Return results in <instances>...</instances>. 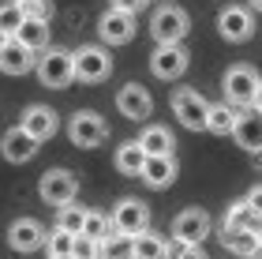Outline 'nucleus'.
<instances>
[{"mask_svg":"<svg viewBox=\"0 0 262 259\" xmlns=\"http://www.w3.org/2000/svg\"><path fill=\"white\" fill-rule=\"evenodd\" d=\"M187 30H191V15H187L180 4H161L150 15V34H154V42H158V45L184 42Z\"/></svg>","mask_w":262,"mask_h":259,"instance_id":"1","label":"nucleus"},{"mask_svg":"<svg viewBox=\"0 0 262 259\" xmlns=\"http://www.w3.org/2000/svg\"><path fill=\"white\" fill-rule=\"evenodd\" d=\"M113 72V56L101 49V45H79L71 53V79L79 83H101Z\"/></svg>","mask_w":262,"mask_h":259,"instance_id":"2","label":"nucleus"},{"mask_svg":"<svg viewBox=\"0 0 262 259\" xmlns=\"http://www.w3.org/2000/svg\"><path fill=\"white\" fill-rule=\"evenodd\" d=\"M34 72H38L41 87L64 90L71 83V53L68 49H56V45H45L41 56H34Z\"/></svg>","mask_w":262,"mask_h":259,"instance_id":"3","label":"nucleus"},{"mask_svg":"<svg viewBox=\"0 0 262 259\" xmlns=\"http://www.w3.org/2000/svg\"><path fill=\"white\" fill-rule=\"evenodd\" d=\"M68 135H71V143L75 147H101L105 139H109V124H105V116L101 113H94V109H79L75 116L68 121Z\"/></svg>","mask_w":262,"mask_h":259,"instance_id":"4","label":"nucleus"},{"mask_svg":"<svg viewBox=\"0 0 262 259\" xmlns=\"http://www.w3.org/2000/svg\"><path fill=\"white\" fill-rule=\"evenodd\" d=\"M255 87H258V72L251 64H232L229 72L221 79V90H225V102L236 105V109H244V105H251L255 98Z\"/></svg>","mask_w":262,"mask_h":259,"instance_id":"5","label":"nucleus"},{"mask_svg":"<svg viewBox=\"0 0 262 259\" xmlns=\"http://www.w3.org/2000/svg\"><path fill=\"white\" fill-rule=\"evenodd\" d=\"M187 64H191V53L184 49V42H172V45H158L150 56V72L165 79V83H172V79H180L187 72Z\"/></svg>","mask_w":262,"mask_h":259,"instance_id":"6","label":"nucleus"},{"mask_svg":"<svg viewBox=\"0 0 262 259\" xmlns=\"http://www.w3.org/2000/svg\"><path fill=\"white\" fill-rule=\"evenodd\" d=\"M206 105L210 102L191 87H180L172 94V113H176V121H180L187 132H202V128H206Z\"/></svg>","mask_w":262,"mask_h":259,"instance_id":"7","label":"nucleus"},{"mask_svg":"<svg viewBox=\"0 0 262 259\" xmlns=\"http://www.w3.org/2000/svg\"><path fill=\"white\" fill-rule=\"evenodd\" d=\"M38 195H41L49 207L71 203V199L79 195L75 173H68V169H45V173H41V184H38Z\"/></svg>","mask_w":262,"mask_h":259,"instance_id":"8","label":"nucleus"},{"mask_svg":"<svg viewBox=\"0 0 262 259\" xmlns=\"http://www.w3.org/2000/svg\"><path fill=\"white\" fill-rule=\"evenodd\" d=\"M109 222H113V229H120V233H127V237H135V233L150 229V207L142 203V199L127 195V199H120V203L113 207Z\"/></svg>","mask_w":262,"mask_h":259,"instance_id":"9","label":"nucleus"},{"mask_svg":"<svg viewBox=\"0 0 262 259\" xmlns=\"http://www.w3.org/2000/svg\"><path fill=\"white\" fill-rule=\"evenodd\" d=\"M217 30H221V38L225 42H247L255 34V11L251 8H240V4H229L217 15Z\"/></svg>","mask_w":262,"mask_h":259,"instance_id":"10","label":"nucleus"},{"mask_svg":"<svg viewBox=\"0 0 262 259\" xmlns=\"http://www.w3.org/2000/svg\"><path fill=\"white\" fill-rule=\"evenodd\" d=\"M142 184L154 188V192H161V188H169L176 176H180V166H176V154H146L142 158Z\"/></svg>","mask_w":262,"mask_h":259,"instance_id":"11","label":"nucleus"},{"mask_svg":"<svg viewBox=\"0 0 262 259\" xmlns=\"http://www.w3.org/2000/svg\"><path fill=\"white\" fill-rule=\"evenodd\" d=\"M98 34H101L105 45H127L135 38V15H131V11H120V8H109L98 19Z\"/></svg>","mask_w":262,"mask_h":259,"instance_id":"12","label":"nucleus"},{"mask_svg":"<svg viewBox=\"0 0 262 259\" xmlns=\"http://www.w3.org/2000/svg\"><path fill=\"white\" fill-rule=\"evenodd\" d=\"M172 237L184 244H202V237H210V214L202 207H187L172 218Z\"/></svg>","mask_w":262,"mask_h":259,"instance_id":"13","label":"nucleus"},{"mask_svg":"<svg viewBox=\"0 0 262 259\" xmlns=\"http://www.w3.org/2000/svg\"><path fill=\"white\" fill-rule=\"evenodd\" d=\"M8 244H11L15 252H23V255H27V252H38L41 244H45V226H41L38 218H15V222L8 226Z\"/></svg>","mask_w":262,"mask_h":259,"instance_id":"14","label":"nucleus"},{"mask_svg":"<svg viewBox=\"0 0 262 259\" xmlns=\"http://www.w3.org/2000/svg\"><path fill=\"white\" fill-rule=\"evenodd\" d=\"M232 135H236V143H240L244 150H262V113L255 109V105L236 109Z\"/></svg>","mask_w":262,"mask_h":259,"instance_id":"15","label":"nucleus"},{"mask_svg":"<svg viewBox=\"0 0 262 259\" xmlns=\"http://www.w3.org/2000/svg\"><path fill=\"white\" fill-rule=\"evenodd\" d=\"M116 109H120L127 121H146L154 113V98H150L146 87L127 83V87H120V94H116Z\"/></svg>","mask_w":262,"mask_h":259,"instance_id":"16","label":"nucleus"},{"mask_svg":"<svg viewBox=\"0 0 262 259\" xmlns=\"http://www.w3.org/2000/svg\"><path fill=\"white\" fill-rule=\"evenodd\" d=\"M0 72H4V75H27V72H34V49L19 45L15 38H4V42H0Z\"/></svg>","mask_w":262,"mask_h":259,"instance_id":"17","label":"nucleus"},{"mask_svg":"<svg viewBox=\"0 0 262 259\" xmlns=\"http://www.w3.org/2000/svg\"><path fill=\"white\" fill-rule=\"evenodd\" d=\"M23 132L34 135L38 143H45V139H53L56 135V128H60V121H56V113L49 109V105H30L27 113H23Z\"/></svg>","mask_w":262,"mask_h":259,"instance_id":"18","label":"nucleus"},{"mask_svg":"<svg viewBox=\"0 0 262 259\" xmlns=\"http://www.w3.org/2000/svg\"><path fill=\"white\" fill-rule=\"evenodd\" d=\"M38 139L27 135L23 128H11V132H4V139H0V150H4V158L11 162V166H23V162H30L34 154H38Z\"/></svg>","mask_w":262,"mask_h":259,"instance_id":"19","label":"nucleus"},{"mask_svg":"<svg viewBox=\"0 0 262 259\" xmlns=\"http://www.w3.org/2000/svg\"><path fill=\"white\" fill-rule=\"evenodd\" d=\"M131 259H169V241L154 229H142L131 237Z\"/></svg>","mask_w":262,"mask_h":259,"instance_id":"20","label":"nucleus"},{"mask_svg":"<svg viewBox=\"0 0 262 259\" xmlns=\"http://www.w3.org/2000/svg\"><path fill=\"white\" fill-rule=\"evenodd\" d=\"M11 38L19 45H27V49H34V53H41L49 45V19H23Z\"/></svg>","mask_w":262,"mask_h":259,"instance_id":"21","label":"nucleus"},{"mask_svg":"<svg viewBox=\"0 0 262 259\" xmlns=\"http://www.w3.org/2000/svg\"><path fill=\"white\" fill-rule=\"evenodd\" d=\"M139 147H142V154H172V147H176V139L169 128H161V124H150V128H142V135H139Z\"/></svg>","mask_w":262,"mask_h":259,"instance_id":"22","label":"nucleus"},{"mask_svg":"<svg viewBox=\"0 0 262 259\" xmlns=\"http://www.w3.org/2000/svg\"><path fill=\"white\" fill-rule=\"evenodd\" d=\"M258 226H262V214H255L244 199L225 210V222H221V229H251V233H258Z\"/></svg>","mask_w":262,"mask_h":259,"instance_id":"23","label":"nucleus"},{"mask_svg":"<svg viewBox=\"0 0 262 259\" xmlns=\"http://www.w3.org/2000/svg\"><path fill=\"white\" fill-rule=\"evenodd\" d=\"M232 124H236V105H229V102L206 105V132H213V135H232Z\"/></svg>","mask_w":262,"mask_h":259,"instance_id":"24","label":"nucleus"},{"mask_svg":"<svg viewBox=\"0 0 262 259\" xmlns=\"http://www.w3.org/2000/svg\"><path fill=\"white\" fill-rule=\"evenodd\" d=\"M221 244L232 255H244L247 259V255L258 248V233H251V229H221Z\"/></svg>","mask_w":262,"mask_h":259,"instance_id":"25","label":"nucleus"},{"mask_svg":"<svg viewBox=\"0 0 262 259\" xmlns=\"http://www.w3.org/2000/svg\"><path fill=\"white\" fill-rule=\"evenodd\" d=\"M98 259H131V237L120 229L105 233L98 241Z\"/></svg>","mask_w":262,"mask_h":259,"instance_id":"26","label":"nucleus"},{"mask_svg":"<svg viewBox=\"0 0 262 259\" xmlns=\"http://www.w3.org/2000/svg\"><path fill=\"white\" fill-rule=\"evenodd\" d=\"M142 147H139V139H127V143H120L116 147V169H120L124 176H139V169H142Z\"/></svg>","mask_w":262,"mask_h":259,"instance_id":"27","label":"nucleus"},{"mask_svg":"<svg viewBox=\"0 0 262 259\" xmlns=\"http://www.w3.org/2000/svg\"><path fill=\"white\" fill-rule=\"evenodd\" d=\"M82 214H86V210H82L75 199H71V203H60V207H56V229L79 233V229H82Z\"/></svg>","mask_w":262,"mask_h":259,"instance_id":"28","label":"nucleus"},{"mask_svg":"<svg viewBox=\"0 0 262 259\" xmlns=\"http://www.w3.org/2000/svg\"><path fill=\"white\" fill-rule=\"evenodd\" d=\"M79 233H82V237H90V241H101L105 233H113V222H109V214H101V210H86Z\"/></svg>","mask_w":262,"mask_h":259,"instance_id":"29","label":"nucleus"},{"mask_svg":"<svg viewBox=\"0 0 262 259\" xmlns=\"http://www.w3.org/2000/svg\"><path fill=\"white\" fill-rule=\"evenodd\" d=\"M71 241H75V233L53 229V233H45V244H41V248L49 252V259H56V255H71Z\"/></svg>","mask_w":262,"mask_h":259,"instance_id":"30","label":"nucleus"},{"mask_svg":"<svg viewBox=\"0 0 262 259\" xmlns=\"http://www.w3.org/2000/svg\"><path fill=\"white\" fill-rule=\"evenodd\" d=\"M23 19H53V0H15Z\"/></svg>","mask_w":262,"mask_h":259,"instance_id":"31","label":"nucleus"},{"mask_svg":"<svg viewBox=\"0 0 262 259\" xmlns=\"http://www.w3.org/2000/svg\"><path fill=\"white\" fill-rule=\"evenodd\" d=\"M19 23H23V11H19L15 0H11V4H0V34H4V38H11V34H15Z\"/></svg>","mask_w":262,"mask_h":259,"instance_id":"32","label":"nucleus"},{"mask_svg":"<svg viewBox=\"0 0 262 259\" xmlns=\"http://www.w3.org/2000/svg\"><path fill=\"white\" fill-rule=\"evenodd\" d=\"M71 255H75V259H98V241L75 233V241H71Z\"/></svg>","mask_w":262,"mask_h":259,"instance_id":"33","label":"nucleus"},{"mask_svg":"<svg viewBox=\"0 0 262 259\" xmlns=\"http://www.w3.org/2000/svg\"><path fill=\"white\" fill-rule=\"evenodd\" d=\"M169 259H206V252H202V244L176 241V244H169Z\"/></svg>","mask_w":262,"mask_h":259,"instance_id":"34","label":"nucleus"},{"mask_svg":"<svg viewBox=\"0 0 262 259\" xmlns=\"http://www.w3.org/2000/svg\"><path fill=\"white\" fill-rule=\"evenodd\" d=\"M146 4H150V0H109V8H120V11H131V15H135V11H142Z\"/></svg>","mask_w":262,"mask_h":259,"instance_id":"35","label":"nucleus"},{"mask_svg":"<svg viewBox=\"0 0 262 259\" xmlns=\"http://www.w3.org/2000/svg\"><path fill=\"white\" fill-rule=\"evenodd\" d=\"M244 203L251 207L255 214H262V184H258V188H251V192H247V199H244Z\"/></svg>","mask_w":262,"mask_h":259,"instance_id":"36","label":"nucleus"},{"mask_svg":"<svg viewBox=\"0 0 262 259\" xmlns=\"http://www.w3.org/2000/svg\"><path fill=\"white\" fill-rule=\"evenodd\" d=\"M251 105L262 113V79H258V87H255V98H251Z\"/></svg>","mask_w":262,"mask_h":259,"instance_id":"37","label":"nucleus"},{"mask_svg":"<svg viewBox=\"0 0 262 259\" xmlns=\"http://www.w3.org/2000/svg\"><path fill=\"white\" fill-rule=\"evenodd\" d=\"M247 259H262V244H258V248H255L251 255H247Z\"/></svg>","mask_w":262,"mask_h":259,"instance_id":"38","label":"nucleus"},{"mask_svg":"<svg viewBox=\"0 0 262 259\" xmlns=\"http://www.w3.org/2000/svg\"><path fill=\"white\" fill-rule=\"evenodd\" d=\"M251 11H262V0H251Z\"/></svg>","mask_w":262,"mask_h":259,"instance_id":"39","label":"nucleus"},{"mask_svg":"<svg viewBox=\"0 0 262 259\" xmlns=\"http://www.w3.org/2000/svg\"><path fill=\"white\" fill-rule=\"evenodd\" d=\"M56 259H75V255H56Z\"/></svg>","mask_w":262,"mask_h":259,"instance_id":"40","label":"nucleus"},{"mask_svg":"<svg viewBox=\"0 0 262 259\" xmlns=\"http://www.w3.org/2000/svg\"><path fill=\"white\" fill-rule=\"evenodd\" d=\"M258 244H262V226H258Z\"/></svg>","mask_w":262,"mask_h":259,"instance_id":"41","label":"nucleus"},{"mask_svg":"<svg viewBox=\"0 0 262 259\" xmlns=\"http://www.w3.org/2000/svg\"><path fill=\"white\" fill-rule=\"evenodd\" d=\"M0 42H4V34H0Z\"/></svg>","mask_w":262,"mask_h":259,"instance_id":"42","label":"nucleus"}]
</instances>
